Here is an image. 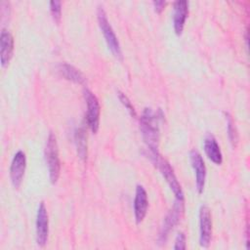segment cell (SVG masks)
<instances>
[{"instance_id":"13","label":"cell","mask_w":250,"mask_h":250,"mask_svg":"<svg viewBox=\"0 0 250 250\" xmlns=\"http://www.w3.org/2000/svg\"><path fill=\"white\" fill-rule=\"evenodd\" d=\"M188 14V3L185 0L174 2V13H173V25L177 35L182 34L185 22Z\"/></svg>"},{"instance_id":"8","label":"cell","mask_w":250,"mask_h":250,"mask_svg":"<svg viewBox=\"0 0 250 250\" xmlns=\"http://www.w3.org/2000/svg\"><path fill=\"white\" fill-rule=\"evenodd\" d=\"M49 233V219L44 202H40L36 215V242L40 247L45 246Z\"/></svg>"},{"instance_id":"17","label":"cell","mask_w":250,"mask_h":250,"mask_svg":"<svg viewBox=\"0 0 250 250\" xmlns=\"http://www.w3.org/2000/svg\"><path fill=\"white\" fill-rule=\"evenodd\" d=\"M50 11L55 21L60 22L62 15V2L61 1H51L50 2Z\"/></svg>"},{"instance_id":"16","label":"cell","mask_w":250,"mask_h":250,"mask_svg":"<svg viewBox=\"0 0 250 250\" xmlns=\"http://www.w3.org/2000/svg\"><path fill=\"white\" fill-rule=\"evenodd\" d=\"M75 143H76V147H77V153L79 157L82 160L86 159L87 155V145H86V137H85V132L83 128H79L75 131Z\"/></svg>"},{"instance_id":"3","label":"cell","mask_w":250,"mask_h":250,"mask_svg":"<svg viewBox=\"0 0 250 250\" xmlns=\"http://www.w3.org/2000/svg\"><path fill=\"white\" fill-rule=\"evenodd\" d=\"M150 154V158L152 160V162L157 166V168L159 169L160 173L162 174V176L164 177V179L166 180L167 184L169 185L170 188L172 189V191L174 192L176 199H180V200H184V193L181 188L180 183L178 182L173 169L171 168L170 164L163 159L158 152H154V153H149Z\"/></svg>"},{"instance_id":"15","label":"cell","mask_w":250,"mask_h":250,"mask_svg":"<svg viewBox=\"0 0 250 250\" xmlns=\"http://www.w3.org/2000/svg\"><path fill=\"white\" fill-rule=\"evenodd\" d=\"M58 72L63 78L77 84H82L86 81L85 76L79 69H77L73 65L68 64L66 62H62L58 65Z\"/></svg>"},{"instance_id":"9","label":"cell","mask_w":250,"mask_h":250,"mask_svg":"<svg viewBox=\"0 0 250 250\" xmlns=\"http://www.w3.org/2000/svg\"><path fill=\"white\" fill-rule=\"evenodd\" d=\"M26 167V157L25 153L22 150H19L15 155L11 163L10 167V177L13 186L18 188L21 182L24 175Z\"/></svg>"},{"instance_id":"6","label":"cell","mask_w":250,"mask_h":250,"mask_svg":"<svg viewBox=\"0 0 250 250\" xmlns=\"http://www.w3.org/2000/svg\"><path fill=\"white\" fill-rule=\"evenodd\" d=\"M84 98L87 104V123L93 133H97L100 126V104L97 97L88 89L84 90Z\"/></svg>"},{"instance_id":"7","label":"cell","mask_w":250,"mask_h":250,"mask_svg":"<svg viewBox=\"0 0 250 250\" xmlns=\"http://www.w3.org/2000/svg\"><path fill=\"white\" fill-rule=\"evenodd\" d=\"M212 236V219L210 209L202 205L199 209V242L202 247L207 248Z\"/></svg>"},{"instance_id":"19","label":"cell","mask_w":250,"mask_h":250,"mask_svg":"<svg viewBox=\"0 0 250 250\" xmlns=\"http://www.w3.org/2000/svg\"><path fill=\"white\" fill-rule=\"evenodd\" d=\"M228 134H229V138L230 140V142L232 144H234L237 140V134H236V130H235V127L233 125V122H232V119L230 118L229 115H228Z\"/></svg>"},{"instance_id":"12","label":"cell","mask_w":250,"mask_h":250,"mask_svg":"<svg viewBox=\"0 0 250 250\" xmlns=\"http://www.w3.org/2000/svg\"><path fill=\"white\" fill-rule=\"evenodd\" d=\"M148 206L147 194L143 186L138 185L136 188V194L134 199V214L136 223L140 224L146 217Z\"/></svg>"},{"instance_id":"21","label":"cell","mask_w":250,"mask_h":250,"mask_svg":"<svg viewBox=\"0 0 250 250\" xmlns=\"http://www.w3.org/2000/svg\"><path fill=\"white\" fill-rule=\"evenodd\" d=\"M152 4H153V7H154L155 12L160 13V12H162V10L164 9V7H165V5H166V2H165V1H153Z\"/></svg>"},{"instance_id":"5","label":"cell","mask_w":250,"mask_h":250,"mask_svg":"<svg viewBox=\"0 0 250 250\" xmlns=\"http://www.w3.org/2000/svg\"><path fill=\"white\" fill-rule=\"evenodd\" d=\"M183 212H184V200L176 199L172 209L168 212V214L164 218L163 225L161 227L159 236H158L159 243H165L170 231L179 223Z\"/></svg>"},{"instance_id":"18","label":"cell","mask_w":250,"mask_h":250,"mask_svg":"<svg viewBox=\"0 0 250 250\" xmlns=\"http://www.w3.org/2000/svg\"><path fill=\"white\" fill-rule=\"evenodd\" d=\"M118 98H119L121 104L127 108V110L129 111V113H130L133 117H136L135 108H134V106L132 105V103L130 102V100L128 99V97H127L125 94H123V93H121V92H118Z\"/></svg>"},{"instance_id":"11","label":"cell","mask_w":250,"mask_h":250,"mask_svg":"<svg viewBox=\"0 0 250 250\" xmlns=\"http://www.w3.org/2000/svg\"><path fill=\"white\" fill-rule=\"evenodd\" d=\"M14 52V38L10 31L2 29L0 34V62L3 67H6Z\"/></svg>"},{"instance_id":"10","label":"cell","mask_w":250,"mask_h":250,"mask_svg":"<svg viewBox=\"0 0 250 250\" xmlns=\"http://www.w3.org/2000/svg\"><path fill=\"white\" fill-rule=\"evenodd\" d=\"M189 158H190V163L191 166L194 170V175H195V185H196V189L199 193H201L204 189L205 186V179H206V167L204 160L201 156V154L195 150L192 149L189 153Z\"/></svg>"},{"instance_id":"2","label":"cell","mask_w":250,"mask_h":250,"mask_svg":"<svg viewBox=\"0 0 250 250\" xmlns=\"http://www.w3.org/2000/svg\"><path fill=\"white\" fill-rule=\"evenodd\" d=\"M45 160L46 164L48 166L49 171V177L52 184L57 183L59 176H60V170H61V163H60V157H59V150H58V144L56 140V136L50 132L46 146H45Z\"/></svg>"},{"instance_id":"4","label":"cell","mask_w":250,"mask_h":250,"mask_svg":"<svg viewBox=\"0 0 250 250\" xmlns=\"http://www.w3.org/2000/svg\"><path fill=\"white\" fill-rule=\"evenodd\" d=\"M97 16H98V22H99V26L104 34V37L105 39V42L108 46V48L110 49V51L112 52V54L115 57L121 58L122 53H121V48H120V44L118 42V39L107 20L106 14L104 12V10L103 9V7H99L98 8V12H97Z\"/></svg>"},{"instance_id":"20","label":"cell","mask_w":250,"mask_h":250,"mask_svg":"<svg viewBox=\"0 0 250 250\" xmlns=\"http://www.w3.org/2000/svg\"><path fill=\"white\" fill-rule=\"evenodd\" d=\"M186 235L184 232H179L176 239H175V250H185L186 249Z\"/></svg>"},{"instance_id":"14","label":"cell","mask_w":250,"mask_h":250,"mask_svg":"<svg viewBox=\"0 0 250 250\" xmlns=\"http://www.w3.org/2000/svg\"><path fill=\"white\" fill-rule=\"evenodd\" d=\"M204 151L207 157L217 165H220L223 162V155L220 149V146L216 139L212 135H207L203 143Z\"/></svg>"},{"instance_id":"1","label":"cell","mask_w":250,"mask_h":250,"mask_svg":"<svg viewBox=\"0 0 250 250\" xmlns=\"http://www.w3.org/2000/svg\"><path fill=\"white\" fill-rule=\"evenodd\" d=\"M162 113L153 111L151 108H145L140 119V128L143 138L149 149V153L157 152V146L159 140V121Z\"/></svg>"}]
</instances>
